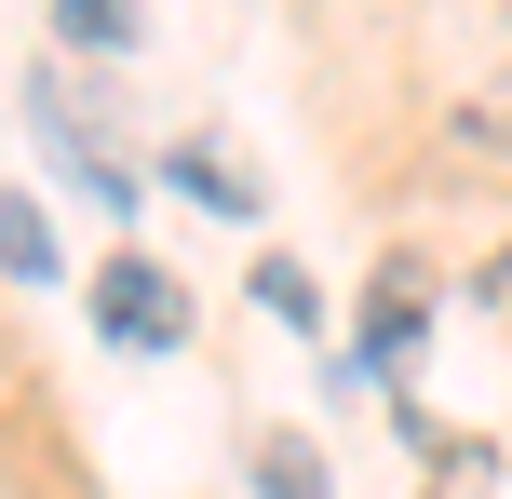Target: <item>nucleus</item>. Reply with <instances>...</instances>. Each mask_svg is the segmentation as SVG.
<instances>
[{
    "label": "nucleus",
    "mask_w": 512,
    "mask_h": 499,
    "mask_svg": "<svg viewBox=\"0 0 512 499\" xmlns=\"http://www.w3.org/2000/svg\"><path fill=\"white\" fill-rule=\"evenodd\" d=\"M95 324H108L122 351H176V297H162L135 257H108V284H95Z\"/></svg>",
    "instance_id": "obj_1"
},
{
    "label": "nucleus",
    "mask_w": 512,
    "mask_h": 499,
    "mask_svg": "<svg viewBox=\"0 0 512 499\" xmlns=\"http://www.w3.org/2000/svg\"><path fill=\"white\" fill-rule=\"evenodd\" d=\"M54 41L68 54H135V0H54Z\"/></svg>",
    "instance_id": "obj_2"
},
{
    "label": "nucleus",
    "mask_w": 512,
    "mask_h": 499,
    "mask_svg": "<svg viewBox=\"0 0 512 499\" xmlns=\"http://www.w3.org/2000/svg\"><path fill=\"white\" fill-rule=\"evenodd\" d=\"M0 270H14V284H54V230H41V203H0Z\"/></svg>",
    "instance_id": "obj_3"
},
{
    "label": "nucleus",
    "mask_w": 512,
    "mask_h": 499,
    "mask_svg": "<svg viewBox=\"0 0 512 499\" xmlns=\"http://www.w3.org/2000/svg\"><path fill=\"white\" fill-rule=\"evenodd\" d=\"M256 473H270V499H324V459H310L297 432H270V446H256Z\"/></svg>",
    "instance_id": "obj_4"
},
{
    "label": "nucleus",
    "mask_w": 512,
    "mask_h": 499,
    "mask_svg": "<svg viewBox=\"0 0 512 499\" xmlns=\"http://www.w3.org/2000/svg\"><path fill=\"white\" fill-rule=\"evenodd\" d=\"M176 189H189V203H230V216L256 203V189H243V176H230V162H216V149H176Z\"/></svg>",
    "instance_id": "obj_5"
},
{
    "label": "nucleus",
    "mask_w": 512,
    "mask_h": 499,
    "mask_svg": "<svg viewBox=\"0 0 512 499\" xmlns=\"http://www.w3.org/2000/svg\"><path fill=\"white\" fill-rule=\"evenodd\" d=\"M459 135H472V149H512V68H499V81H486V95H472V108H459Z\"/></svg>",
    "instance_id": "obj_6"
}]
</instances>
